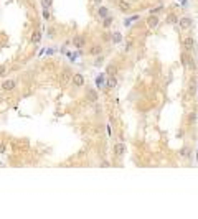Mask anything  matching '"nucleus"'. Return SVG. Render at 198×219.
Wrapping results in <instances>:
<instances>
[{
    "mask_svg": "<svg viewBox=\"0 0 198 219\" xmlns=\"http://www.w3.org/2000/svg\"><path fill=\"white\" fill-rule=\"evenodd\" d=\"M2 91H5V92H12V91H15L18 86V83H17V79H5L2 84Z\"/></svg>",
    "mask_w": 198,
    "mask_h": 219,
    "instance_id": "nucleus-1",
    "label": "nucleus"
},
{
    "mask_svg": "<svg viewBox=\"0 0 198 219\" xmlns=\"http://www.w3.org/2000/svg\"><path fill=\"white\" fill-rule=\"evenodd\" d=\"M116 7H117V10L122 12V13H129V12L132 10L131 2H127V0H116Z\"/></svg>",
    "mask_w": 198,
    "mask_h": 219,
    "instance_id": "nucleus-2",
    "label": "nucleus"
},
{
    "mask_svg": "<svg viewBox=\"0 0 198 219\" xmlns=\"http://www.w3.org/2000/svg\"><path fill=\"white\" fill-rule=\"evenodd\" d=\"M71 83H73V86L74 87H83L84 86V76L81 74V72H74V74L71 76Z\"/></svg>",
    "mask_w": 198,
    "mask_h": 219,
    "instance_id": "nucleus-3",
    "label": "nucleus"
},
{
    "mask_svg": "<svg viewBox=\"0 0 198 219\" xmlns=\"http://www.w3.org/2000/svg\"><path fill=\"white\" fill-rule=\"evenodd\" d=\"M86 101H89L91 104H96V102H98V101H99L98 91H96V89H92V87L86 89Z\"/></svg>",
    "mask_w": 198,
    "mask_h": 219,
    "instance_id": "nucleus-4",
    "label": "nucleus"
},
{
    "mask_svg": "<svg viewBox=\"0 0 198 219\" xmlns=\"http://www.w3.org/2000/svg\"><path fill=\"white\" fill-rule=\"evenodd\" d=\"M145 23H147V26L150 28V30H155L157 26L160 25V20H159V17H157V15H149L147 17V20H145Z\"/></svg>",
    "mask_w": 198,
    "mask_h": 219,
    "instance_id": "nucleus-5",
    "label": "nucleus"
},
{
    "mask_svg": "<svg viewBox=\"0 0 198 219\" xmlns=\"http://www.w3.org/2000/svg\"><path fill=\"white\" fill-rule=\"evenodd\" d=\"M112 153H114L116 158H121L124 157V153H126V145L122 143V142H119V143H116L114 147H112Z\"/></svg>",
    "mask_w": 198,
    "mask_h": 219,
    "instance_id": "nucleus-6",
    "label": "nucleus"
},
{
    "mask_svg": "<svg viewBox=\"0 0 198 219\" xmlns=\"http://www.w3.org/2000/svg\"><path fill=\"white\" fill-rule=\"evenodd\" d=\"M73 44H74V48H84V44H86V36L84 35H76L74 38H73Z\"/></svg>",
    "mask_w": 198,
    "mask_h": 219,
    "instance_id": "nucleus-7",
    "label": "nucleus"
},
{
    "mask_svg": "<svg viewBox=\"0 0 198 219\" xmlns=\"http://www.w3.org/2000/svg\"><path fill=\"white\" fill-rule=\"evenodd\" d=\"M193 46H195V41H193V38H192V36H187V38L183 40V51L192 53Z\"/></svg>",
    "mask_w": 198,
    "mask_h": 219,
    "instance_id": "nucleus-8",
    "label": "nucleus"
},
{
    "mask_svg": "<svg viewBox=\"0 0 198 219\" xmlns=\"http://www.w3.org/2000/svg\"><path fill=\"white\" fill-rule=\"evenodd\" d=\"M192 18L190 17H183V18H180L178 20V26L182 28V30H188V28H192Z\"/></svg>",
    "mask_w": 198,
    "mask_h": 219,
    "instance_id": "nucleus-9",
    "label": "nucleus"
},
{
    "mask_svg": "<svg viewBox=\"0 0 198 219\" xmlns=\"http://www.w3.org/2000/svg\"><path fill=\"white\" fill-rule=\"evenodd\" d=\"M88 55H89V56H99V55H103V46H101V44H92V46L89 48V51H88Z\"/></svg>",
    "mask_w": 198,
    "mask_h": 219,
    "instance_id": "nucleus-10",
    "label": "nucleus"
},
{
    "mask_svg": "<svg viewBox=\"0 0 198 219\" xmlns=\"http://www.w3.org/2000/svg\"><path fill=\"white\" fill-rule=\"evenodd\" d=\"M165 23H167V25H177V23H178V17H177L175 13H168L167 17H165Z\"/></svg>",
    "mask_w": 198,
    "mask_h": 219,
    "instance_id": "nucleus-11",
    "label": "nucleus"
},
{
    "mask_svg": "<svg viewBox=\"0 0 198 219\" xmlns=\"http://www.w3.org/2000/svg\"><path fill=\"white\" fill-rule=\"evenodd\" d=\"M30 41L33 43V44H36V43H40V41H41V31H40V30L33 31V33H31V38H30Z\"/></svg>",
    "mask_w": 198,
    "mask_h": 219,
    "instance_id": "nucleus-12",
    "label": "nucleus"
},
{
    "mask_svg": "<svg viewBox=\"0 0 198 219\" xmlns=\"http://www.w3.org/2000/svg\"><path fill=\"white\" fill-rule=\"evenodd\" d=\"M112 23H114V17H111V15H107L106 18H103V28H111Z\"/></svg>",
    "mask_w": 198,
    "mask_h": 219,
    "instance_id": "nucleus-13",
    "label": "nucleus"
},
{
    "mask_svg": "<svg viewBox=\"0 0 198 219\" xmlns=\"http://www.w3.org/2000/svg\"><path fill=\"white\" fill-rule=\"evenodd\" d=\"M107 15H109V9H107V7H99V9H98V17L99 18H106Z\"/></svg>",
    "mask_w": 198,
    "mask_h": 219,
    "instance_id": "nucleus-14",
    "label": "nucleus"
},
{
    "mask_svg": "<svg viewBox=\"0 0 198 219\" xmlns=\"http://www.w3.org/2000/svg\"><path fill=\"white\" fill-rule=\"evenodd\" d=\"M106 74H109V76H116L117 74V66L116 64H109L107 69H106Z\"/></svg>",
    "mask_w": 198,
    "mask_h": 219,
    "instance_id": "nucleus-15",
    "label": "nucleus"
},
{
    "mask_svg": "<svg viewBox=\"0 0 198 219\" xmlns=\"http://www.w3.org/2000/svg\"><path fill=\"white\" fill-rule=\"evenodd\" d=\"M112 43H121L122 41V35L119 33V31H116V33H112V38H111Z\"/></svg>",
    "mask_w": 198,
    "mask_h": 219,
    "instance_id": "nucleus-16",
    "label": "nucleus"
},
{
    "mask_svg": "<svg viewBox=\"0 0 198 219\" xmlns=\"http://www.w3.org/2000/svg\"><path fill=\"white\" fill-rule=\"evenodd\" d=\"M137 18H139V15H134V17H131V18H126V20H124V26H131L132 22L137 20Z\"/></svg>",
    "mask_w": 198,
    "mask_h": 219,
    "instance_id": "nucleus-17",
    "label": "nucleus"
},
{
    "mask_svg": "<svg viewBox=\"0 0 198 219\" xmlns=\"http://www.w3.org/2000/svg\"><path fill=\"white\" fill-rule=\"evenodd\" d=\"M196 122V112H190L188 114V124H195Z\"/></svg>",
    "mask_w": 198,
    "mask_h": 219,
    "instance_id": "nucleus-18",
    "label": "nucleus"
},
{
    "mask_svg": "<svg viewBox=\"0 0 198 219\" xmlns=\"http://www.w3.org/2000/svg\"><path fill=\"white\" fill-rule=\"evenodd\" d=\"M51 3H53V0H41V7L43 9H51Z\"/></svg>",
    "mask_w": 198,
    "mask_h": 219,
    "instance_id": "nucleus-19",
    "label": "nucleus"
},
{
    "mask_svg": "<svg viewBox=\"0 0 198 219\" xmlns=\"http://www.w3.org/2000/svg\"><path fill=\"white\" fill-rule=\"evenodd\" d=\"M162 10H164V5H159V7H155V9H150V13L152 15H157V13H160Z\"/></svg>",
    "mask_w": 198,
    "mask_h": 219,
    "instance_id": "nucleus-20",
    "label": "nucleus"
},
{
    "mask_svg": "<svg viewBox=\"0 0 198 219\" xmlns=\"http://www.w3.org/2000/svg\"><path fill=\"white\" fill-rule=\"evenodd\" d=\"M132 46H134V41H132V40H127V41H126V48H124V50H126V51H131Z\"/></svg>",
    "mask_w": 198,
    "mask_h": 219,
    "instance_id": "nucleus-21",
    "label": "nucleus"
},
{
    "mask_svg": "<svg viewBox=\"0 0 198 219\" xmlns=\"http://www.w3.org/2000/svg\"><path fill=\"white\" fill-rule=\"evenodd\" d=\"M5 74H7V66H5V64H0V78L5 76Z\"/></svg>",
    "mask_w": 198,
    "mask_h": 219,
    "instance_id": "nucleus-22",
    "label": "nucleus"
},
{
    "mask_svg": "<svg viewBox=\"0 0 198 219\" xmlns=\"http://www.w3.org/2000/svg\"><path fill=\"white\" fill-rule=\"evenodd\" d=\"M180 157H183V158L188 157V148H187V147H183V148L180 150Z\"/></svg>",
    "mask_w": 198,
    "mask_h": 219,
    "instance_id": "nucleus-23",
    "label": "nucleus"
},
{
    "mask_svg": "<svg viewBox=\"0 0 198 219\" xmlns=\"http://www.w3.org/2000/svg\"><path fill=\"white\" fill-rule=\"evenodd\" d=\"M94 64H96V66H101V64H103V55H99L98 58H96V63Z\"/></svg>",
    "mask_w": 198,
    "mask_h": 219,
    "instance_id": "nucleus-24",
    "label": "nucleus"
},
{
    "mask_svg": "<svg viewBox=\"0 0 198 219\" xmlns=\"http://www.w3.org/2000/svg\"><path fill=\"white\" fill-rule=\"evenodd\" d=\"M43 18L50 20V10H48V9H43Z\"/></svg>",
    "mask_w": 198,
    "mask_h": 219,
    "instance_id": "nucleus-25",
    "label": "nucleus"
},
{
    "mask_svg": "<svg viewBox=\"0 0 198 219\" xmlns=\"http://www.w3.org/2000/svg\"><path fill=\"white\" fill-rule=\"evenodd\" d=\"M5 148H7V143H5V142H2V143H0V153L5 152Z\"/></svg>",
    "mask_w": 198,
    "mask_h": 219,
    "instance_id": "nucleus-26",
    "label": "nucleus"
},
{
    "mask_svg": "<svg viewBox=\"0 0 198 219\" xmlns=\"http://www.w3.org/2000/svg\"><path fill=\"white\" fill-rule=\"evenodd\" d=\"M92 2H94V3H101L103 0H92Z\"/></svg>",
    "mask_w": 198,
    "mask_h": 219,
    "instance_id": "nucleus-27",
    "label": "nucleus"
},
{
    "mask_svg": "<svg viewBox=\"0 0 198 219\" xmlns=\"http://www.w3.org/2000/svg\"><path fill=\"white\" fill-rule=\"evenodd\" d=\"M0 91H2V86H0Z\"/></svg>",
    "mask_w": 198,
    "mask_h": 219,
    "instance_id": "nucleus-28",
    "label": "nucleus"
}]
</instances>
